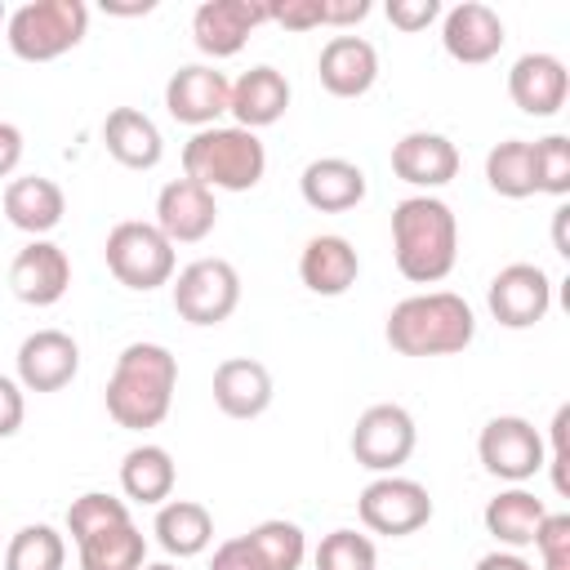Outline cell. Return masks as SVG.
<instances>
[{"label": "cell", "mask_w": 570, "mask_h": 570, "mask_svg": "<svg viewBox=\"0 0 570 570\" xmlns=\"http://www.w3.org/2000/svg\"><path fill=\"white\" fill-rule=\"evenodd\" d=\"M178 387V356L165 343H129L116 356V370L107 379V414L116 428L147 432L169 419Z\"/></svg>", "instance_id": "6da1fadb"}, {"label": "cell", "mask_w": 570, "mask_h": 570, "mask_svg": "<svg viewBox=\"0 0 570 570\" xmlns=\"http://www.w3.org/2000/svg\"><path fill=\"white\" fill-rule=\"evenodd\" d=\"M392 258L410 285H436L459 263V218L441 196H405L392 209Z\"/></svg>", "instance_id": "7a4b0ae2"}, {"label": "cell", "mask_w": 570, "mask_h": 570, "mask_svg": "<svg viewBox=\"0 0 570 570\" xmlns=\"http://www.w3.org/2000/svg\"><path fill=\"white\" fill-rule=\"evenodd\" d=\"M383 334L401 356H454L476 338V312L454 289H423L387 312Z\"/></svg>", "instance_id": "3957f363"}, {"label": "cell", "mask_w": 570, "mask_h": 570, "mask_svg": "<svg viewBox=\"0 0 570 570\" xmlns=\"http://www.w3.org/2000/svg\"><path fill=\"white\" fill-rule=\"evenodd\" d=\"M267 174V147L240 125H209L183 142V178L209 191H249Z\"/></svg>", "instance_id": "277c9868"}, {"label": "cell", "mask_w": 570, "mask_h": 570, "mask_svg": "<svg viewBox=\"0 0 570 570\" xmlns=\"http://www.w3.org/2000/svg\"><path fill=\"white\" fill-rule=\"evenodd\" d=\"M89 31L85 0H27L9 13L4 40L22 62H53L71 53Z\"/></svg>", "instance_id": "5b68a950"}, {"label": "cell", "mask_w": 570, "mask_h": 570, "mask_svg": "<svg viewBox=\"0 0 570 570\" xmlns=\"http://www.w3.org/2000/svg\"><path fill=\"white\" fill-rule=\"evenodd\" d=\"M102 258H107V272L125 285V289H138V294H151L160 285L174 281V245L165 240V232L156 223H142V218H125L107 232V245H102Z\"/></svg>", "instance_id": "8992f818"}, {"label": "cell", "mask_w": 570, "mask_h": 570, "mask_svg": "<svg viewBox=\"0 0 570 570\" xmlns=\"http://www.w3.org/2000/svg\"><path fill=\"white\" fill-rule=\"evenodd\" d=\"M356 517L370 534H387V539H405L414 530H423L432 521V494L423 481L414 476H374L361 499H356Z\"/></svg>", "instance_id": "52a82bcc"}, {"label": "cell", "mask_w": 570, "mask_h": 570, "mask_svg": "<svg viewBox=\"0 0 570 570\" xmlns=\"http://www.w3.org/2000/svg\"><path fill=\"white\" fill-rule=\"evenodd\" d=\"M174 312L187 325H223L240 303V272L227 258H196L174 276Z\"/></svg>", "instance_id": "ba28073f"}, {"label": "cell", "mask_w": 570, "mask_h": 570, "mask_svg": "<svg viewBox=\"0 0 570 570\" xmlns=\"http://www.w3.org/2000/svg\"><path fill=\"white\" fill-rule=\"evenodd\" d=\"M347 445H352V459H356L361 468L387 476V472H396V468L414 454V445H419L414 414H410L405 405H396V401H379V405L361 410V419H356Z\"/></svg>", "instance_id": "9c48e42d"}, {"label": "cell", "mask_w": 570, "mask_h": 570, "mask_svg": "<svg viewBox=\"0 0 570 570\" xmlns=\"http://www.w3.org/2000/svg\"><path fill=\"white\" fill-rule=\"evenodd\" d=\"M476 459H481V468L490 476H499L508 485H521L548 463V445H543V436H539V428L530 419L494 414L476 436Z\"/></svg>", "instance_id": "30bf717a"}, {"label": "cell", "mask_w": 570, "mask_h": 570, "mask_svg": "<svg viewBox=\"0 0 570 570\" xmlns=\"http://www.w3.org/2000/svg\"><path fill=\"white\" fill-rule=\"evenodd\" d=\"M485 303L503 330H530L552 307V276L539 263H508L494 272Z\"/></svg>", "instance_id": "8fae6325"}, {"label": "cell", "mask_w": 570, "mask_h": 570, "mask_svg": "<svg viewBox=\"0 0 570 570\" xmlns=\"http://www.w3.org/2000/svg\"><path fill=\"white\" fill-rule=\"evenodd\" d=\"M227 98H232V80L209 62H187L165 80V111L191 129L218 125V116L227 111Z\"/></svg>", "instance_id": "7c38bea8"}, {"label": "cell", "mask_w": 570, "mask_h": 570, "mask_svg": "<svg viewBox=\"0 0 570 570\" xmlns=\"http://www.w3.org/2000/svg\"><path fill=\"white\" fill-rule=\"evenodd\" d=\"M9 289L27 307H53L71 289V258L53 240H27L9 263Z\"/></svg>", "instance_id": "4fadbf2b"}, {"label": "cell", "mask_w": 570, "mask_h": 570, "mask_svg": "<svg viewBox=\"0 0 570 570\" xmlns=\"http://www.w3.org/2000/svg\"><path fill=\"white\" fill-rule=\"evenodd\" d=\"M267 22V0H205L191 13V40L205 58H232Z\"/></svg>", "instance_id": "5bb4252c"}, {"label": "cell", "mask_w": 570, "mask_h": 570, "mask_svg": "<svg viewBox=\"0 0 570 570\" xmlns=\"http://www.w3.org/2000/svg\"><path fill=\"white\" fill-rule=\"evenodd\" d=\"M18 383L22 392H58L80 370V347L67 330H36L18 343Z\"/></svg>", "instance_id": "9a60e30c"}, {"label": "cell", "mask_w": 570, "mask_h": 570, "mask_svg": "<svg viewBox=\"0 0 570 570\" xmlns=\"http://www.w3.org/2000/svg\"><path fill=\"white\" fill-rule=\"evenodd\" d=\"M392 174L401 183L419 187L423 196H432L436 187L454 183V174H459V147L445 134L410 129L405 138L392 142Z\"/></svg>", "instance_id": "2e32d148"}, {"label": "cell", "mask_w": 570, "mask_h": 570, "mask_svg": "<svg viewBox=\"0 0 570 570\" xmlns=\"http://www.w3.org/2000/svg\"><path fill=\"white\" fill-rule=\"evenodd\" d=\"M218 223V200L209 187L191 178H169L156 196V227L165 232L169 245H196L214 232Z\"/></svg>", "instance_id": "e0dca14e"}, {"label": "cell", "mask_w": 570, "mask_h": 570, "mask_svg": "<svg viewBox=\"0 0 570 570\" xmlns=\"http://www.w3.org/2000/svg\"><path fill=\"white\" fill-rule=\"evenodd\" d=\"M503 40H508L503 18L481 0H463V4L445 9V18H441V45L463 67H481V62L499 58Z\"/></svg>", "instance_id": "ac0fdd59"}, {"label": "cell", "mask_w": 570, "mask_h": 570, "mask_svg": "<svg viewBox=\"0 0 570 570\" xmlns=\"http://www.w3.org/2000/svg\"><path fill=\"white\" fill-rule=\"evenodd\" d=\"M508 98L525 116H557L570 98V71L557 53H521L508 71Z\"/></svg>", "instance_id": "d6986e66"}, {"label": "cell", "mask_w": 570, "mask_h": 570, "mask_svg": "<svg viewBox=\"0 0 570 570\" xmlns=\"http://www.w3.org/2000/svg\"><path fill=\"white\" fill-rule=\"evenodd\" d=\"M321 89L334 98H361L379 80V49L365 36H330L316 58Z\"/></svg>", "instance_id": "ffe728a7"}, {"label": "cell", "mask_w": 570, "mask_h": 570, "mask_svg": "<svg viewBox=\"0 0 570 570\" xmlns=\"http://www.w3.org/2000/svg\"><path fill=\"white\" fill-rule=\"evenodd\" d=\"M370 183H365V169L347 156H316L303 165L298 174V196L316 209V214H343V209H356L365 200Z\"/></svg>", "instance_id": "44dd1931"}, {"label": "cell", "mask_w": 570, "mask_h": 570, "mask_svg": "<svg viewBox=\"0 0 570 570\" xmlns=\"http://www.w3.org/2000/svg\"><path fill=\"white\" fill-rule=\"evenodd\" d=\"M356 276H361V254H356V245H352L347 236H338V232L312 236V240L303 245V254H298V281H303L312 294H321V298L347 294V289L356 285Z\"/></svg>", "instance_id": "7402d4cb"}, {"label": "cell", "mask_w": 570, "mask_h": 570, "mask_svg": "<svg viewBox=\"0 0 570 570\" xmlns=\"http://www.w3.org/2000/svg\"><path fill=\"white\" fill-rule=\"evenodd\" d=\"M62 214H67V196H62V187L53 178L22 174V178H9L4 183V218L18 232H27L31 240L49 236L62 223Z\"/></svg>", "instance_id": "603a6c76"}, {"label": "cell", "mask_w": 570, "mask_h": 570, "mask_svg": "<svg viewBox=\"0 0 570 570\" xmlns=\"http://www.w3.org/2000/svg\"><path fill=\"white\" fill-rule=\"evenodd\" d=\"M276 387H272V370L254 356H227L214 370V405L227 419H258L272 405Z\"/></svg>", "instance_id": "cb8c5ba5"}, {"label": "cell", "mask_w": 570, "mask_h": 570, "mask_svg": "<svg viewBox=\"0 0 570 570\" xmlns=\"http://www.w3.org/2000/svg\"><path fill=\"white\" fill-rule=\"evenodd\" d=\"M227 111L236 116L240 129L258 134L267 125H276L285 111H289V80L276 71V67H249L236 85H232V98H227Z\"/></svg>", "instance_id": "d4e9b609"}, {"label": "cell", "mask_w": 570, "mask_h": 570, "mask_svg": "<svg viewBox=\"0 0 570 570\" xmlns=\"http://www.w3.org/2000/svg\"><path fill=\"white\" fill-rule=\"evenodd\" d=\"M102 147L125 169H156L165 156V138L156 120L138 107H111L102 120Z\"/></svg>", "instance_id": "484cf974"}, {"label": "cell", "mask_w": 570, "mask_h": 570, "mask_svg": "<svg viewBox=\"0 0 570 570\" xmlns=\"http://www.w3.org/2000/svg\"><path fill=\"white\" fill-rule=\"evenodd\" d=\"M174 481H178L174 454L156 441H142L120 459V490H125L129 503L160 508L165 499H174Z\"/></svg>", "instance_id": "4316f807"}, {"label": "cell", "mask_w": 570, "mask_h": 570, "mask_svg": "<svg viewBox=\"0 0 570 570\" xmlns=\"http://www.w3.org/2000/svg\"><path fill=\"white\" fill-rule=\"evenodd\" d=\"M543 517H548L543 499H539L534 490H521V485L499 490V494L485 503V512H481L485 530H490V534H494V543H499V548H508V552L530 548V543H534V530H539V521H543Z\"/></svg>", "instance_id": "83f0119b"}, {"label": "cell", "mask_w": 570, "mask_h": 570, "mask_svg": "<svg viewBox=\"0 0 570 570\" xmlns=\"http://www.w3.org/2000/svg\"><path fill=\"white\" fill-rule=\"evenodd\" d=\"M151 534H156V543H160L169 557L187 561V557H200V552L214 543V517H209V508L196 503V499H165V503L156 508Z\"/></svg>", "instance_id": "f1b7e54d"}, {"label": "cell", "mask_w": 570, "mask_h": 570, "mask_svg": "<svg viewBox=\"0 0 570 570\" xmlns=\"http://www.w3.org/2000/svg\"><path fill=\"white\" fill-rule=\"evenodd\" d=\"M76 548H80V570H142L147 566V539L134 525V517L80 539Z\"/></svg>", "instance_id": "f546056e"}, {"label": "cell", "mask_w": 570, "mask_h": 570, "mask_svg": "<svg viewBox=\"0 0 570 570\" xmlns=\"http://www.w3.org/2000/svg\"><path fill=\"white\" fill-rule=\"evenodd\" d=\"M485 183L503 200H525L534 196V165H530V142L525 138H503L485 151Z\"/></svg>", "instance_id": "4dcf8cb0"}, {"label": "cell", "mask_w": 570, "mask_h": 570, "mask_svg": "<svg viewBox=\"0 0 570 570\" xmlns=\"http://www.w3.org/2000/svg\"><path fill=\"white\" fill-rule=\"evenodd\" d=\"M245 539H249V548H254L263 570H298L307 561V534L294 521H285V517L258 521Z\"/></svg>", "instance_id": "1f68e13d"}, {"label": "cell", "mask_w": 570, "mask_h": 570, "mask_svg": "<svg viewBox=\"0 0 570 570\" xmlns=\"http://www.w3.org/2000/svg\"><path fill=\"white\" fill-rule=\"evenodd\" d=\"M62 566H67V534H58L45 521L22 525L4 543V570H62Z\"/></svg>", "instance_id": "d6a6232c"}, {"label": "cell", "mask_w": 570, "mask_h": 570, "mask_svg": "<svg viewBox=\"0 0 570 570\" xmlns=\"http://www.w3.org/2000/svg\"><path fill=\"white\" fill-rule=\"evenodd\" d=\"M120 521H129V503L116 499V494H107V490H85L67 508V534H71V543H80V539H89V534H98L107 525H120Z\"/></svg>", "instance_id": "836d02e7"}, {"label": "cell", "mask_w": 570, "mask_h": 570, "mask_svg": "<svg viewBox=\"0 0 570 570\" xmlns=\"http://www.w3.org/2000/svg\"><path fill=\"white\" fill-rule=\"evenodd\" d=\"M530 165H534V191L557 196V200L570 196V138L566 134H548L530 142Z\"/></svg>", "instance_id": "e575fe53"}, {"label": "cell", "mask_w": 570, "mask_h": 570, "mask_svg": "<svg viewBox=\"0 0 570 570\" xmlns=\"http://www.w3.org/2000/svg\"><path fill=\"white\" fill-rule=\"evenodd\" d=\"M312 561H316V570H374L379 548L361 530H330Z\"/></svg>", "instance_id": "d590c367"}, {"label": "cell", "mask_w": 570, "mask_h": 570, "mask_svg": "<svg viewBox=\"0 0 570 570\" xmlns=\"http://www.w3.org/2000/svg\"><path fill=\"white\" fill-rule=\"evenodd\" d=\"M267 22H281L285 31L325 27V0H267Z\"/></svg>", "instance_id": "8d00e7d4"}, {"label": "cell", "mask_w": 570, "mask_h": 570, "mask_svg": "<svg viewBox=\"0 0 570 570\" xmlns=\"http://www.w3.org/2000/svg\"><path fill=\"white\" fill-rule=\"evenodd\" d=\"M441 18V0H387V22L396 31H423Z\"/></svg>", "instance_id": "74e56055"}, {"label": "cell", "mask_w": 570, "mask_h": 570, "mask_svg": "<svg viewBox=\"0 0 570 570\" xmlns=\"http://www.w3.org/2000/svg\"><path fill=\"white\" fill-rule=\"evenodd\" d=\"M22 419H27L22 383H18V379H9V374H0V441H4V436H13V432L22 428Z\"/></svg>", "instance_id": "f35d334b"}, {"label": "cell", "mask_w": 570, "mask_h": 570, "mask_svg": "<svg viewBox=\"0 0 570 570\" xmlns=\"http://www.w3.org/2000/svg\"><path fill=\"white\" fill-rule=\"evenodd\" d=\"M209 570H263V566H258V557H254L249 539H245V534H236V539H223V543L214 548Z\"/></svg>", "instance_id": "ab89813d"}, {"label": "cell", "mask_w": 570, "mask_h": 570, "mask_svg": "<svg viewBox=\"0 0 570 570\" xmlns=\"http://www.w3.org/2000/svg\"><path fill=\"white\" fill-rule=\"evenodd\" d=\"M370 18V0H325V27H352Z\"/></svg>", "instance_id": "60d3db41"}, {"label": "cell", "mask_w": 570, "mask_h": 570, "mask_svg": "<svg viewBox=\"0 0 570 570\" xmlns=\"http://www.w3.org/2000/svg\"><path fill=\"white\" fill-rule=\"evenodd\" d=\"M18 160H22V129L0 120V178H9L18 169Z\"/></svg>", "instance_id": "b9f144b4"}, {"label": "cell", "mask_w": 570, "mask_h": 570, "mask_svg": "<svg viewBox=\"0 0 570 570\" xmlns=\"http://www.w3.org/2000/svg\"><path fill=\"white\" fill-rule=\"evenodd\" d=\"M476 570H534L521 552H508V548H499V552H485L481 561H476Z\"/></svg>", "instance_id": "7bdbcfd3"}, {"label": "cell", "mask_w": 570, "mask_h": 570, "mask_svg": "<svg viewBox=\"0 0 570 570\" xmlns=\"http://www.w3.org/2000/svg\"><path fill=\"white\" fill-rule=\"evenodd\" d=\"M102 9L116 13V18H138V13H151L156 0H134V4H125V0H102Z\"/></svg>", "instance_id": "ee69618b"}, {"label": "cell", "mask_w": 570, "mask_h": 570, "mask_svg": "<svg viewBox=\"0 0 570 570\" xmlns=\"http://www.w3.org/2000/svg\"><path fill=\"white\" fill-rule=\"evenodd\" d=\"M566 218H570V209L561 205V209L552 214V249H557L561 258H570V240H566Z\"/></svg>", "instance_id": "f6af8a7d"}, {"label": "cell", "mask_w": 570, "mask_h": 570, "mask_svg": "<svg viewBox=\"0 0 570 570\" xmlns=\"http://www.w3.org/2000/svg\"><path fill=\"white\" fill-rule=\"evenodd\" d=\"M142 570H178L174 561H156V566H142Z\"/></svg>", "instance_id": "bcb514c9"}, {"label": "cell", "mask_w": 570, "mask_h": 570, "mask_svg": "<svg viewBox=\"0 0 570 570\" xmlns=\"http://www.w3.org/2000/svg\"><path fill=\"white\" fill-rule=\"evenodd\" d=\"M4 22H9V9H4V4H0V27H4Z\"/></svg>", "instance_id": "7dc6e473"}]
</instances>
